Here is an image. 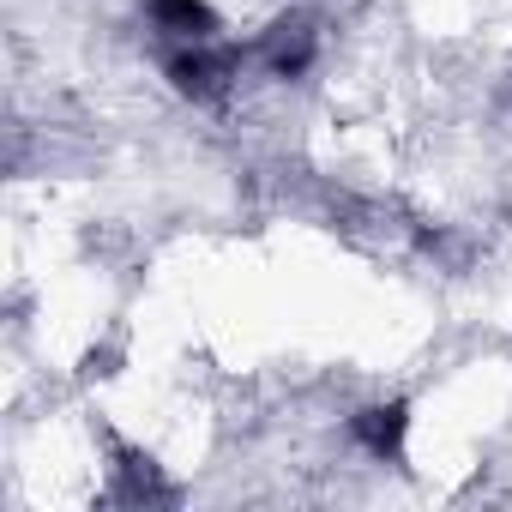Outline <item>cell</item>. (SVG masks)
Wrapping results in <instances>:
<instances>
[{"label": "cell", "instance_id": "obj_3", "mask_svg": "<svg viewBox=\"0 0 512 512\" xmlns=\"http://www.w3.org/2000/svg\"><path fill=\"white\" fill-rule=\"evenodd\" d=\"M115 506H169L175 500V482L163 476V464L139 446H115V464H109V494Z\"/></svg>", "mask_w": 512, "mask_h": 512}, {"label": "cell", "instance_id": "obj_4", "mask_svg": "<svg viewBox=\"0 0 512 512\" xmlns=\"http://www.w3.org/2000/svg\"><path fill=\"white\" fill-rule=\"evenodd\" d=\"M404 434H410V404L404 398H380V404H362L350 416V440L368 452V458H404Z\"/></svg>", "mask_w": 512, "mask_h": 512}, {"label": "cell", "instance_id": "obj_2", "mask_svg": "<svg viewBox=\"0 0 512 512\" xmlns=\"http://www.w3.org/2000/svg\"><path fill=\"white\" fill-rule=\"evenodd\" d=\"M320 55V25L308 13H284L266 25V37L253 43V61H260L272 79H302Z\"/></svg>", "mask_w": 512, "mask_h": 512}, {"label": "cell", "instance_id": "obj_5", "mask_svg": "<svg viewBox=\"0 0 512 512\" xmlns=\"http://www.w3.org/2000/svg\"><path fill=\"white\" fill-rule=\"evenodd\" d=\"M139 7H145L151 31L163 43H211L223 31V19H217L211 0H139Z\"/></svg>", "mask_w": 512, "mask_h": 512}, {"label": "cell", "instance_id": "obj_1", "mask_svg": "<svg viewBox=\"0 0 512 512\" xmlns=\"http://www.w3.org/2000/svg\"><path fill=\"white\" fill-rule=\"evenodd\" d=\"M163 73H169L175 97H187V103H223L235 91V79H241V49L223 43V37H211V43H175L169 61H163Z\"/></svg>", "mask_w": 512, "mask_h": 512}]
</instances>
